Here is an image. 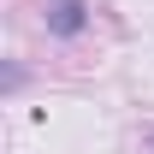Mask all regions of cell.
<instances>
[{"label":"cell","instance_id":"6da1fadb","mask_svg":"<svg viewBox=\"0 0 154 154\" xmlns=\"http://www.w3.org/2000/svg\"><path fill=\"white\" fill-rule=\"evenodd\" d=\"M48 30L54 36H77L83 30V0H54L48 6Z\"/></svg>","mask_w":154,"mask_h":154}]
</instances>
